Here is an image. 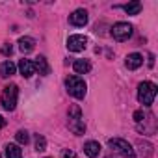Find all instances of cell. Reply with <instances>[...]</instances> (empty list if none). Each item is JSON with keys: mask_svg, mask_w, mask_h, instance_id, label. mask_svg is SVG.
<instances>
[{"mask_svg": "<svg viewBox=\"0 0 158 158\" xmlns=\"http://www.w3.org/2000/svg\"><path fill=\"white\" fill-rule=\"evenodd\" d=\"M34 47H35V41H34L32 37H21V39H19V48H21L24 54H26V52H32Z\"/></svg>", "mask_w": 158, "mask_h": 158, "instance_id": "2e32d148", "label": "cell"}, {"mask_svg": "<svg viewBox=\"0 0 158 158\" xmlns=\"http://www.w3.org/2000/svg\"><path fill=\"white\" fill-rule=\"evenodd\" d=\"M19 71H21V74H23L24 78H30V76L35 73L32 60H21V61H19Z\"/></svg>", "mask_w": 158, "mask_h": 158, "instance_id": "7c38bea8", "label": "cell"}, {"mask_svg": "<svg viewBox=\"0 0 158 158\" xmlns=\"http://www.w3.org/2000/svg\"><path fill=\"white\" fill-rule=\"evenodd\" d=\"M88 45V37L80 35V34H74V35H69L67 39V48L69 52H82Z\"/></svg>", "mask_w": 158, "mask_h": 158, "instance_id": "52a82bcc", "label": "cell"}, {"mask_svg": "<svg viewBox=\"0 0 158 158\" xmlns=\"http://www.w3.org/2000/svg\"><path fill=\"white\" fill-rule=\"evenodd\" d=\"M84 152H86L89 158H97V156L101 154V145H99V141H88V143L84 145Z\"/></svg>", "mask_w": 158, "mask_h": 158, "instance_id": "9a60e30c", "label": "cell"}, {"mask_svg": "<svg viewBox=\"0 0 158 158\" xmlns=\"http://www.w3.org/2000/svg\"><path fill=\"white\" fill-rule=\"evenodd\" d=\"M69 130L76 136H82L86 132V123H84V117H82V112L78 106H71L69 108Z\"/></svg>", "mask_w": 158, "mask_h": 158, "instance_id": "7a4b0ae2", "label": "cell"}, {"mask_svg": "<svg viewBox=\"0 0 158 158\" xmlns=\"http://www.w3.org/2000/svg\"><path fill=\"white\" fill-rule=\"evenodd\" d=\"M125 65H127L130 71H134V69H138V67H141V65H143V56H141V54H138V52H132V54H128V56H127Z\"/></svg>", "mask_w": 158, "mask_h": 158, "instance_id": "30bf717a", "label": "cell"}, {"mask_svg": "<svg viewBox=\"0 0 158 158\" xmlns=\"http://www.w3.org/2000/svg\"><path fill=\"white\" fill-rule=\"evenodd\" d=\"M15 71H17V65H15L11 60H6V61L0 63V76H2V78H10V76H13Z\"/></svg>", "mask_w": 158, "mask_h": 158, "instance_id": "8fae6325", "label": "cell"}, {"mask_svg": "<svg viewBox=\"0 0 158 158\" xmlns=\"http://www.w3.org/2000/svg\"><path fill=\"white\" fill-rule=\"evenodd\" d=\"M108 145H110V149H114L117 154H121L125 158H136V152H134L132 145L127 139H123V138H112L108 141Z\"/></svg>", "mask_w": 158, "mask_h": 158, "instance_id": "5b68a950", "label": "cell"}, {"mask_svg": "<svg viewBox=\"0 0 158 158\" xmlns=\"http://www.w3.org/2000/svg\"><path fill=\"white\" fill-rule=\"evenodd\" d=\"M4 152H6V158H23V149L17 143H8L4 147Z\"/></svg>", "mask_w": 158, "mask_h": 158, "instance_id": "4fadbf2b", "label": "cell"}, {"mask_svg": "<svg viewBox=\"0 0 158 158\" xmlns=\"http://www.w3.org/2000/svg\"><path fill=\"white\" fill-rule=\"evenodd\" d=\"M4 127H6V119L0 115V128H4Z\"/></svg>", "mask_w": 158, "mask_h": 158, "instance_id": "603a6c76", "label": "cell"}, {"mask_svg": "<svg viewBox=\"0 0 158 158\" xmlns=\"http://www.w3.org/2000/svg\"><path fill=\"white\" fill-rule=\"evenodd\" d=\"M73 69H74L76 74H86V73L91 71V63H89L88 60H76V61L73 63Z\"/></svg>", "mask_w": 158, "mask_h": 158, "instance_id": "5bb4252c", "label": "cell"}, {"mask_svg": "<svg viewBox=\"0 0 158 158\" xmlns=\"http://www.w3.org/2000/svg\"><path fill=\"white\" fill-rule=\"evenodd\" d=\"M149 65H151V67L154 65V56H149Z\"/></svg>", "mask_w": 158, "mask_h": 158, "instance_id": "cb8c5ba5", "label": "cell"}, {"mask_svg": "<svg viewBox=\"0 0 158 158\" xmlns=\"http://www.w3.org/2000/svg\"><path fill=\"white\" fill-rule=\"evenodd\" d=\"M11 52H13L11 45H6V47H2V54H6V56H11Z\"/></svg>", "mask_w": 158, "mask_h": 158, "instance_id": "7402d4cb", "label": "cell"}, {"mask_svg": "<svg viewBox=\"0 0 158 158\" xmlns=\"http://www.w3.org/2000/svg\"><path fill=\"white\" fill-rule=\"evenodd\" d=\"M45 149H47V139H45L41 134H37V136H35V151L41 152V151H45Z\"/></svg>", "mask_w": 158, "mask_h": 158, "instance_id": "ac0fdd59", "label": "cell"}, {"mask_svg": "<svg viewBox=\"0 0 158 158\" xmlns=\"http://www.w3.org/2000/svg\"><path fill=\"white\" fill-rule=\"evenodd\" d=\"M17 99H19V88L15 84H10L4 88L2 91V97H0V104H2L4 110L8 112H13L15 106H17Z\"/></svg>", "mask_w": 158, "mask_h": 158, "instance_id": "3957f363", "label": "cell"}, {"mask_svg": "<svg viewBox=\"0 0 158 158\" xmlns=\"http://www.w3.org/2000/svg\"><path fill=\"white\" fill-rule=\"evenodd\" d=\"M123 10H125L128 15H139V11H141V2H130V4H125Z\"/></svg>", "mask_w": 158, "mask_h": 158, "instance_id": "e0dca14e", "label": "cell"}, {"mask_svg": "<svg viewBox=\"0 0 158 158\" xmlns=\"http://www.w3.org/2000/svg\"><path fill=\"white\" fill-rule=\"evenodd\" d=\"M61 158H76V154L73 151H69V149H63L61 151Z\"/></svg>", "mask_w": 158, "mask_h": 158, "instance_id": "ffe728a7", "label": "cell"}, {"mask_svg": "<svg viewBox=\"0 0 158 158\" xmlns=\"http://www.w3.org/2000/svg\"><path fill=\"white\" fill-rule=\"evenodd\" d=\"M32 63H34V69H35L41 76H47V74L50 73V65H48V61H47L45 56H37Z\"/></svg>", "mask_w": 158, "mask_h": 158, "instance_id": "9c48e42d", "label": "cell"}, {"mask_svg": "<svg viewBox=\"0 0 158 158\" xmlns=\"http://www.w3.org/2000/svg\"><path fill=\"white\" fill-rule=\"evenodd\" d=\"M156 97V86L152 82H141L138 86V101L145 106H151Z\"/></svg>", "mask_w": 158, "mask_h": 158, "instance_id": "277c9868", "label": "cell"}, {"mask_svg": "<svg viewBox=\"0 0 158 158\" xmlns=\"http://www.w3.org/2000/svg\"><path fill=\"white\" fill-rule=\"evenodd\" d=\"M132 35V26L128 23H115L112 26V37L115 41H127Z\"/></svg>", "mask_w": 158, "mask_h": 158, "instance_id": "8992f818", "label": "cell"}, {"mask_svg": "<svg viewBox=\"0 0 158 158\" xmlns=\"http://www.w3.org/2000/svg\"><path fill=\"white\" fill-rule=\"evenodd\" d=\"M15 138H17V141H19L21 145H26V143L30 141V136H28L26 130H19V132L15 134Z\"/></svg>", "mask_w": 158, "mask_h": 158, "instance_id": "d6986e66", "label": "cell"}, {"mask_svg": "<svg viewBox=\"0 0 158 158\" xmlns=\"http://www.w3.org/2000/svg\"><path fill=\"white\" fill-rule=\"evenodd\" d=\"M88 21H89V17H88V11L86 10H74L69 15V23L73 26H86Z\"/></svg>", "mask_w": 158, "mask_h": 158, "instance_id": "ba28073f", "label": "cell"}, {"mask_svg": "<svg viewBox=\"0 0 158 158\" xmlns=\"http://www.w3.org/2000/svg\"><path fill=\"white\" fill-rule=\"evenodd\" d=\"M65 88H67V93H69L71 97H74V99H84L86 93H88L86 82L82 80L80 76H76V74L69 76L67 80H65Z\"/></svg>", "mask_w": 158, "mask_h": 158, "instance_id": "6da1fadb", "label": "cell"}, {"mask_svg": "<svg viewBox=\"0 0 158 158\" xmlns=\"http://www.w3.org/2000/svg\"><path fill=\"white\" fill-rule=\"evenodd\" d=\"M134 121H136V123H141V121H143V112H141V110H136V112H134Z\"/></svg>", "mask_w": 158, "mask_h": 158, "instance_id": "44dd1931", "label": "cell"}]
</instances>
